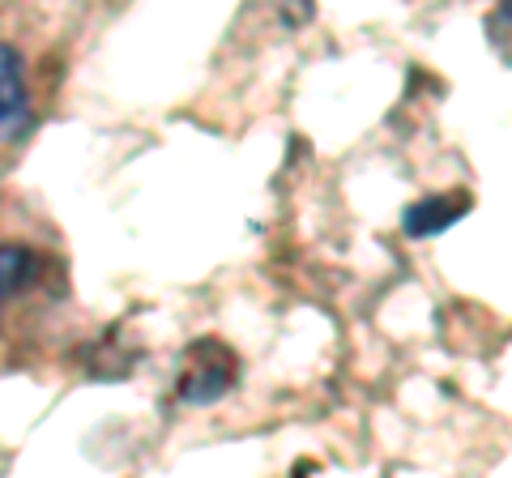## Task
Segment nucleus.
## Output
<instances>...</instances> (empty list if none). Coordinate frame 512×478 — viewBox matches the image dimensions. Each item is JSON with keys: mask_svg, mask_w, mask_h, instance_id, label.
<instances>
[{"mask_svg": "<svg viewBox=\"0 0 512 478\" xmlns=\"http://www.w3.org/2000/svg\"><path fill=\"white\" fill-rule=\"evenodd\" d=\"M26 265H30V257L22 248H0V299L26 278Z\"/></svg>", "mask_w": 512, "mask_h": 478, "instance_id": "obj_4", "label": "nucleus"}, {"mask_svg": "<svg viewBox=\"0 0 512 478\" xmlns=\"http://www.w3.org/2000/svg\"><path fill=\"white\" fill-rule=\"evenodd\" d=\"M205 359L210 363H201V350H192L188 355V372H184V397L188 402H197L201 380H210V402L218 393L231 389V355L227 350H222L218 342H205Z\"/></svg>", "mask_w": 512, "mask_h": 478, "instance_id": "obj_2", "label": "nucleus"}, {"mask_svg": "<svg viewBox=\"0 0 512 478\" xmlns=\"http://www.w3.org/2000/svg\"><path fill=\"white\" fill-rule=\"evenodd\" d=\"M30 129V90L22 73V56L0 43V141H18Z\"/></svg>", "mask_w": 512, "mask_h": 478, "instance_id": "obj_1", "label": "nucleus"}, {"mask_svg": "<svg viewBox=\"0 0 512 478\" xmlns=\"http://www.w3.org/2000/svg\"><path fill=\"white\" fill-rule=\"evenodd\" d=\"M470 210V197L466 193H453V197H431V201H414L406 210V231L410 235H440L444 227H453V222Z\"/></svg>", "mask_w": 512, "mask_h": 478, "instance_id": "obj_3", "label": "nucleus"}]
</instances>
